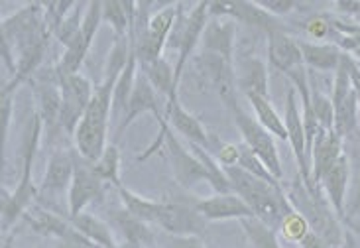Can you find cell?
Returning <instances> with one entry per match:
<instances>
[{"mask_svg": "<svg viewBox=\"0 0 360 248\" xmlns=\"http://www.w3.org/2000/svg\"><path fill=\"white\" fill-rule=\"evenodd\" d=\"M283 124L288 130V142L293 150V156L297 162V169L302 176L303 183L307 188H315L311 183V162L307 156V138H305V129H303L302 110L297 107V91L290 87L285 95V115H283Z\"/></svg>", "mask_w": 360, "mask_h": 248, "instance_id": "obj_12", "label": "cell"}, {"mask_svg": "<svg viewBox=\"0 0 360 248\" xmlns=\"http://www.w3.org/2000/svg\"><path fill=\"white\" fill-rule=\"evenodd\" d=\"M209 16L211 18H229L233 22H243L258 30L270 34L283 28L280 18L262 11L256 2H209Z\"/></svg>", "mask_w": 360, "mask_h": 248, "instance_id": "obj_14", "label": "cell"}, {"mask_svg": "<svg viewBox=\"0 0 360 248\" xmlns=\"http://www.w3.org/2000/svg\"><path fill=\"white\" fill-rule=\"evenodd\" d=\"M124 248H142V247H127V244H122Z\"/></svg>", "mask_w": 360, "mask_h": 248, "instance_id": "obj_49", "label": "cell"}, {"mask_svg": "<svg viewBox=\"0 0 360 248\" xmlns=\"http://www.w3.org/2000/svg\"><path fill=\"white\" fill-rule=\"evenodd\" d=\"M341 248H360L359 240H356V237L352 235L351 230H345V237H342Z\"/></svg>", "mask_w": 360, "mask_h": 248, "instance_id": "obj_48", "label": "cell"}, {"mask_svg": "<svg viewBox=\"0 0 360 248\" xmlns=\"http://www.w3.org/2000/svg\"><path fill=\"white\" fill-rule=\"evenodd\" d=\"M197 70L203 73V77L209 81V85L217 91V95L221 97L226 109H231L236 100V71L234 63L231 60H224L217 53L201 51L195 58Z\"/></svg>", "mask_w": 360, "mask_h": 248, "instance_id": "obj_13", "label": "cell"}, {"mask_svg": "<svg viewBox=\"0 0 360 248\" xmlns=\"http://www.w3.org/2000/svg\"><path fill=\"white\" fill-rule=\"evenodd\" d=\"M167 248H205L201 237H172Z\"/></svg>", "mask_w": 360, "mask_h": 248, "instance_id": "obj_42", "label": "cell"}, {"mask_svg": "<svg viewBox=\"0 0 360 248\" xmlns=\"http://www.w3.org/2000/svg\"><path fill=\"white\" fill-rule=\"evenodd\" d=\"M118 195H120V201L127 209L128 213H132L134 217H138L140 221H144L148 225H156L158 215H160V205L162 201H154V199H148L144 195H138L134 191H130L124 185H120L117 189Z\"/></svg>", "mask_w": 360, "mask_h": 248, "instance_id": "obj_28", "label": "cell"}, {"mask_svg": "<svg viewBox=\"0 0 360 248\" xmlns=\"http://www.w3.org/2000/svg\"><path fill=\"white\" fill-rule=\"evenodd\" d=\"M28 223L34 227L36 233L46 235V237H56L65 240L73 230V225L69 223V218H61L51 211H44V209H36L28 213Z\"/></svg>", "mask_w": 360, "mask_h": 248, "instance_id": "obj_29", "label": "cell"}, {"mask_svg": "<svg viewBox=\"0 0 360 248\" xmlns=\"http://www.w3.org/2000/svg\"><path fill=\"white\" fill-rule=\"evenodd\" d=\"M101 24H103V2H98V0L87 2V8L83 14V24H81V36L85 38L89 46L95 40Z\"/></svg>", "mask_w": 360, "mask_h": 248, "instance_id": "obj_39", "label": "cell"}, {"mask_svg": "<svg viewBox=\"0 0 360 248\" xmlns=\"http://www.w3.org/2000/svg\"><path fill=\"white\" fill-rule=\"evenodd\" d=\"M300 41V50H302L303 63L307 70L315 71H337L341 63L342 50L335 41Z\"/></svg>", "mask_w": 360, "mask_h": 248, "instance_id": "obj_23", "label": "cell"}, {"mask_svg": "<svg viewBox=\"0 0 360 248\" xmlns=\"http://www.w3.org/2000/svg\"><path fill=\"white\" fill-rule=\"evenodd\" d=\"M69 223L73 225V228L81 233L83 237L89 238L91 242H95L98 248H118L120 244L117 242V238L112 235V230L108 227L105 221H101L97 215L93 213H79L77 217L69 218Z\"/></svg>", "mask_w": 360, "mask_h": 248, "instance_id": "obj_26", "label": "cell"}, {"mask_svg": "<svg viewBox=\"0 0 360 248\" xmlns=\"http://www.w3.org/2000/svg\"><path fill=\"white\" fill-rule=\"evenodd\" d=\"M262 11H266L268 14H272L276 18L280 16H288L290 12H293L297 8V4L292 2V0H266V2H256Z\"/></svg>", "mask_w": 360, "mask_h": 248, "instance_id": "obj_40", "label": "cell"}, {"mask_svg": "<svg viewBox=\"0 0 360 248\" xmlns=\"http://www.w3.org/2000/svg\"><path fill=\"white\" fill-rule=\"evenodd\" d=\"M311 107L319 126L323 130H335V109L331 99L315 87H311Z\"/></svg>", "mask_w": 360, "mask_h": 248, "instance_id": "obj_37", "label": "cell"}, {"mask_svg": "<svg viewBox=\"0 0 360 248\" xmlns=\"http://www.w3.org/2000/svg\"><path fill=\"white\" fill-rule=\"evenodd\" d=\"M351 79H352V87H354V93H356V99H359V107H360V67L356 65V61L352 60L351 65Z\"/></svg>", "mask_w": 360, "mask_h": 248, "instance_id": "obj_47", "label": "cell"}, {"mask_svg": "<svg viewBox=\"0 0 360 248\" xmlns=\"http://www.w3.org/2000/svg\"><path fill=\"white\" fill-rule=\"evenodd\" d=\"M195 209L205 217V221L213 223V221H229V218H243L254 217L252 209L246 205L243 197H238L236 193H214L211 197L195 199Z\"/></svg>", "mask_w": 360, "mask_h": 248, "instance_id": "obj_16", "label": "cell"}, {"mask_svg": "<svg viewBox=\"0 0 360 248\" xmlns=\"http://www.w3.org/2000/svg\"><path fill=\"white\" fill-rule=\"evenodd\" d=\"M12 109H14V95H2V130H4V138L8 134Z\"/></svg>", "mask_w": 360, "mask_h": 248, "instance_id": "obj_44", "label": "cell"}, {"mask_svg": "<svg viewBox=\"0 0 360 248\" xmlns=\"http://www.w3.org/2000/svg\"><path fill=\"white\" fill-rule=\"evenodd\" d=\"M250 107H252L254 115H256V120L262 124L264 129L268 130L272 136L276 138L288 140V130H285V124H283V119L278 115V110L274 109V105L270 103V99L266 97H256V95H250L246 97Z\"/></svg>", "mask_w": 360, "mask_h": 248, "instance_id": "obj_30", "label": "cell"}, {"mask_svg": "<svg viewBox=\"0 0 360 248\" xmlns=\"http://www.w3.org/2000/svg\"><path fill=\"white\" fill-rule=\"evenodd\" d=\"M349 181H351V162L349 156L342 154L341 158L335 162L325 176H323L319 188H323V193L327 201L331 203L333 211L337 213V217H347V189H349Z\"/></svg>", "mask_w": 360, "mask_h": 248, "instance_id": "obj_18", "label": "cell"}, {"mask_svg": "<svg viewBox=\"0 0 360 248\" xmlns=\"http://www.w3.org/2000/svg\"><path fill=\"white\" fill-rule=\"evenodd\" d=\"M103 188H105V181L98 178L93 164L81 158L75 150V174L68 191L69 218L77 217L79 213L87 209V205L103 197Z\"/></svg>", "mask_w": 360, "mask_h": 248, "instance_id": "obj_9", "label": "cell"}, {"mask_svg": "<svg viewBox=\"0 0 360 248\" xmlns=\"http://www.w3.org/2000/svg\"><path fill=\"white\" fill-rule=\"evenodd\" d=\"M236 85L246 97L256 95V97L270 99L268 97V71H266L264 61L258 58H244L238 61Z\"/></svg>", "mask_w": 360, "mask_h": 248, "instance_id": "obj_24", "label": "cell"}, {"mask_svg": "<svg viewBox=\"0 0 360 248\" xmlns=\"http://www.w3.org/2000/svg\"><path fill=\"white\" fill-rule=\"evenodd\" d=\"M278 230L282 233V237L285 238V240H290V242H297V244H300L303 238L311 233V227H309L307 218L303 217L300 211L292 209V211L282 218V225H280Z\"/></svg>", "mask_w": 360, "mask_h": 248, "instance_id": "obj_35", "label": "cell"}, {"mask_svg": "<svg viewBox=\"0 0 360 248\" xmlns=\"http://www.w3.org/2000/svg\"><path fill=\"white\" fill-rule=\"evenodd\" d=\"M73 174H75V148L56 150L48 162V168H46L44 179H41L39 191L49 193V195L69 191L71 181H73Z\"/></svg>", "mask_w": 360, "mask_h": 248, "instance_id": "obj_20", "label": "cell"}, {"mask_svg": "<svg viewBox=\"0 0 360 248\" xmlns=\"http://www.w3.org/2000/svg\"><path fill=\"white\" fill-rule=\"evenodd\" d=\"M59 83V91H61V130L73 138L77 124L83 119V115L87 112V107L95 87L91 85V81L81 75V73H73V75H56Z\"/></svg>", "mask_w": 360, "mask_h": 248, "instance_id": "obj_7", "label": "cell"}, {"mask_svg": "<svg viewBox=\"0 0 360 248\" xmlns=\"http://www.w3.org/2000/svg\"><path fill=\"white\" fill-rule=\"evenodd\" d=\"M303 28H305V32L311 36L313 40H317L319 44H321V40H329V38H333L335 44L339 40V32H337L335 24H333V18H327L323 14L311 16L309 20L303 24Z\"/></svg>", "mask_w": 360, "mask_h": 248, "instance_id": "obj_38", "label": "cell"}, {"mask_svg": "<svg viewBox=\"0 0 360 248\" xmlns=\"http://www.w3.org/2000/svg\"><path fill=\"white\" fill-rule=\"evenodd\" d=\"M156 225L169 233L172 237H201L207 227V221L195 209L193 203L162 201Z\"/></svg>", "mask_w": 360, "mask_h": 248, "instance_id": "obj_11", "label": "cell"}, {"mask_svg": "<svg viewBox=\"0 0 360 248\" xmlns=\"http://www.w3.org/2000/svg\"><path fill=\"white\" fill-rule=\"evenodd\" d=\"M335 8L347 16H352V18H359L360 20V2H337Z\"/></svg>", "mask_w": 360, "mask_h": 248, "instance_id": "obj_46", "label": "cell"}, {"mask_svg": "<svg viewBox=\"0 0 360 248\" xmlns=\"http://www.w3.org/2000/svg\"><path fill=\"white\" fill-rule=\"evenodd\" d=\"M146 112L154 115V119L158 120L160 126L167 124L166 107H162L158 91L152 87V83H150V79L146 77V73L142 70H138L136 83H134V89H132V95H130V100H128L127 112H124L122 122H120V126H118V138L127 132L128 126H130L138 117H142V115H146Z\"/></svg>", "mask_w": 360, "mask_h": 248, "instance_id": "obj_10", "label": "cell"}, {"mask_svg": "<svg viewBox=\"0 0 360 248\" xmlns=\"http://www.w3.org/2000/svg\"><path fill=\"white\" fill-rule=\"evenodd\" d=\"M217 162L223 168H233L238 164V144H223L217 152Z\"/></svg>", "mask_w": 360, "mask_h": 248, "instance_id": "obj_41", "label": "cell"}, {"mask_svg": "<svg viewBox=\"0 0 360 248\" xmlns=\"http://www.w3.org/2000/svg\"><path fill=\"white\" fill-rule=\"evenodd\" d=\"M342 154V138L335 130H321L317 134L311 148V183L315 188H319L323 176Z\"/></svg>", "mask_w": 360, "mask_h": 248, "instance_id": "obj_19", "label": "cell"}, {"mask_svg": "<svg viewBox=\"0 0 360 248\" xmlns=\"http://www.w3.org/2000/svg\"><path fill=\"white\" fill-rule=\"evenodd\" d=\"M234 36H236V26L229 18H209L205 26L201 46L209 53H217L224 60L233 61L234 53Z\"/></svg>", "mask_w": 360, "mask_h": 248, "instance_id": "obj_22", "label": "cell"}, {"mask_svg": "<svg viewBox=\"0 0 360 248\" xmlns=\"http://www.w3.org/2000/svg\"><path fill=\"white\" fill-rule=\"evenodd\" d=\"M85 8H87V2H77L69 14L63 18V22L58 26V30L53 32V36L58 38V41L68 48L71 41L77 38L81 34V24H83V14H85Z\"/></svg>", "mask_w": 360, "mask_h": 248, "instance_id": "obj_34", "label": "cell"}, {"mask_svg": "<svg viewBox=\"0 0 360 248\" xmlns=\"http://www.w3.org/2000/svg\"><path fill=\"white\" fill-rule=\"evenodd\" d=\"M223 169L231 181L233 193L246 201V205L252 209L254 217L274 230H278L282 225V218L293 209L282 189V183H268L238 166Z\"/></svg>", "mask_w": 360, "mask_h": 248, "instance_id": "obj_2", "label": "cell"}, {"mask_svg": "<svg viewBox=\"0 0 360 248\" xmlns=\"http://www.w3.org/2000/svg\"><path fill=\"white\" fill-rule=\"evenodd\" d=\"M238 168H243L244 171H248V174H252L256 178L264 179V181H268V183H282V181H278V179L274 178L272 174L268 171V168L264 166V162L256 154H254L252 150L248 148L246 144H238V164H236Z\"/></svg>", "mask_w": 360, "mask_h": 248, "instance_id": "obj_36", "label": "cell"}, {"mask_svg": "<svg viewBox=\"0 0 360 248\" xmlns=\"http://www.w3.org/2000/svg\"><path fill=\"white\" fill-rule=\"evenodd\" d=\"M128 60H130L128 41H115L107 58L105 77L95 87L87 112L83 115V119L73 134V144H75L77 154L91 164H95L108 146V117L112 110V95H115L117 81L127 67Z\"/></svg>", "mask_w": 360, "mask_h": 248, "instance_id": "obj_1", "label": "cell"}, {"mask_svg": "<svg viewBox=\"0 0 360 248\" xmlns=\"http://www.w3.org/2000/svg\"><path fill=\"white\" fill-rule=\"evenodd\" d=\"M93 168L97 171V176L108 185L120 188V150L117 144H108L105 152L101 154V158L93 164Z\"/></svg>", "mask_w": 360, "mask_h": 248, "instance_id": "obj_33", "label": "cell"}, {"mask_svg": "<svg viewBox=\"0 0 360 248\" xmlns=\"http://www.w3.org/2000/svg\"><path fill=\"white\" fill-rule=\"evenodd\" d=\"M209 2H197L189 11H185L184 4H177V18L174 30L169 34L167 46L177 50V61L174 73H176V87L179 89V81L184 77L185 65L193 56L195 48L201 44L205 26L209 22Z\"/></svg>", "mask_w": 360, "mask_h": 248, "instance_id": "obj_5", "label": "cell"}, {"mask_svg": "<svg viewBox=\"0 0 360 248\" xmlns=\"http://www.w3.org/2000/svg\"><path fill=\"white\" fill-rule=\"evenodd\" d=\"M166 120L172 129L176 130L177 134H181L189 144H197L209 150V132L205 130L201 120L193 117L189 110L185 109L179 100L177 93H172L166 100Z\"/></svg>", "mask_w": 360, "mask_h": 248, "instance_id": "obj_17", "label": "cell"}, {"mask_svg": "<svg viewBox=\"0 0 360 248\" xmlns=\"http://www.w3.org/2000/svg\"><path fill=\"white\" fill-rule=\"evenodd\" d=\"M300 247L302 248H337L329 244L327 240H323L321 237H317L315 233H309L307 237L303 238L302 242H300Z\"/></svg>", "mask_w": 360, "mask_h": 248, "instance_id": "obj_45", "label": "cell"}, {"mask_svg": "<svg viewBox=\"0 0 360 248\" xmlns=\"http://www.w3.org/2000/svg\"><path fill=\"white\" fill-rule=\"evenodd\" d=\"M140 70L146 73V77L152 83V87L158 91L160 97H164L167 100V97L172 93H177L176 73H174V67L166 61V58H160L158 61L150 63V65H144Z\"/></svg>", "mask_w": 360, "mask_h": 248, "instance_id": "obj_31", "label": "cell"}, {"mask_svg": "<svg viewBox=\"0 0 360 248\" xmlns=\"http://www.w3.org/2000/svg\"><path fill=\"white\" fill-rule=\"evenodd\" d=\"M285 195L290 199L293 209L300 211L303 217L307 218L311 233L321 237L323 240H327L333 247L341 248L345 233L339 225L337 213L333 211V207H329L331 203L327 201V197H323L319 193V188H307L303 183L302 176H297L293 188Z\"/></svg>", "mask_w": 360, "mask_h": 248, "instance_id": "obj_4", "label": "cell"}, {"mask_svg": "<svg viewBox=\"0 0 360 248\" xmlns=\"http://www.w3.org/2000/svg\"><path fill=\"white\" fill-rule=\"evenodd\" d=\"M34 93H36V103H38V115L41 124L46 129L48 140L56 138V134L61 132V91H59L56 71L49 70L48 77L34 81Z\"/></svg>", "mask_w": 360, "mask_h": 248, "instance_id": "obj_15", "label": "cell"}, {"mask_svg": "<svg viewBox=\"0 0 360 248\" xmlns=\"http://www.w3.org/2000/svg\"><path fill=\"white\" fill-rule=\"evenodd\" d=\"M229 110H231V115H233L234 124L238 126L240 134H243L244 144L252 150L258 158L262 159L264 166L268 168V171L272 174L274 178L278 179V181H282V159H280L278 146H276V142H274L272 134L264 129L262 124L254 119V117H250L238 103H234Z\"/></svg>", "mask_w": 360, "mask_h": 248, "instance_id": "obj_6", "label": "cell"}, {"mask_svg": "<svg viewBox=\"0 0 360 248\" xmlns=\"http://www.w3.org/2000/svg\"><path fill=\"white\" fill-rule=\"evenodd\" d=\"M268 36V61L272 63L278 71H282L283 75H288L300 65H305L300 50V41L293 38L292 34H288L285 28L274 30Z\"/></svg>", "mask_w": 360, "mask_h": 248, "instance_id": "obj_21", "label": "cell"}, {"mask_svg": "<svg viewBox=\"0 0 360 248\" xmlns=\"http://www.w3.org/2000/svg\"><path fill=\"white\" fill-rule=\"evenodd\" d=\"M164 146L167 150V162H169V168L176 181L181 188L189 189L193 188L195 183L199 181H207L209 183V171L201 164V159L197 158L193 154V150L185 148L184 142L177 138L174 134V130L169 126L166 132V138H164Z\"/></svg>", "mask_w": 360, "mask_h": 248, "instance_id": "obj_8", "label": "cell"}, {"mask_svg": "<svg viewBox=\"0 0 360 248\" xmlns=\"http://www.w3.org/2000/svg\"><path fill=\"white\" fill-rule=\"evenodd\" d=\"M41 119L38 115L32 117L26 138H24V148H22V171H20L18 183L14 191L2 189V230L6 233L22 215L28 213V207L32 205L34 197L38 195V188L34 185L32 171H34V159L38 154L39 138H41Z\"/></svg>", "mask_w": 360, "mask_h": 248, "instance_id": "obj_3", "label": "cell"}, {"mask_svg": "<svg viewBox=\"0 0 360 248\" xmlns=\"http://www.w3.org/2000/svg\"><path fill=\"white\" fill-rule=\"evenodd\" d=\"M136 8V2H117V0L103 2V22H107L112 28L115 38H127Z\"/></svg>", "mask_w": 360, "mask_h": 248, "instance_id": "obj_27", "label": "cell"}, {"mask_svg": "<svg viewBox=\"0 0 360 248\" xmlns=\"http://www.w3.org/2000/svg\"><path fill=\"white\" fill-rule=\"evenodd\" d=\"M240 227L250 242V248H282L278 240V230L264 225L262 221H258L256 217L243 218Z\"/></svg>", "mask_w": 360, "mask_h": 248, "instance_id": "obj_32", "label": "cell"}, {"mask_svg": "<svg viewBox=\"0 0 360 248\" xmlns=\"http://www.w3.org/2000/svg\"><path fill=\"white\" fill-rule=\"evenodd\" d=\"M63 242H65V247L68 248H98L95 242H91L89 238L83 237V235H81V233H77L75 228L71 230V235H69V237L65 238Z\"/></svg>", "mask_w": 360, "mask_h": 248, "instance_id": "obj_43", "label": "cell"}, {"mask_svg": "<svg viewBox=\"0 0 360 248\" xmlns=\"http://www.w3.org/2000/svg\"><path fill=\"white\" fill-rule=\"evenodd\" d=\"M110 218L117 225L118 230L122 233L127 247L148 248L150 244H154V233H152L150 225L134 217L132 213H128L124 207L118 211H110Z\"/></svg>", "mask_w": 360, "mask_h": 248, "instance_id": "obj_25", "label": "cell"}]
</instances>
